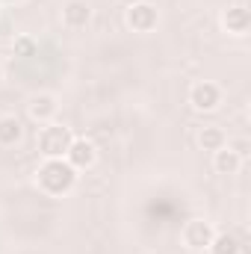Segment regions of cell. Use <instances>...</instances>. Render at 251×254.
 <instances>
[{"label":"cell","mask_w":251,"mask_h":254,"mask_svg":"<svg viewBox=\"0 0 251 254\" xmlns=\"http://www.w3.org/2000/svg\"><path fill=\"white\" fill-rule=\"evenodd\" d=\"M189 104H192V110H198V113H213V110H219V104H222V89H219V83H213V80H198V83L189 89Z\"/></svg>","instance_id":"5"},{"label":"cell","mask_w":251,"mask_h":254,"mask_svg":"<svg viewBox=\"0 0 251 254\" xmlns=\"http://www.w3.org/2000/svg\"><path fill=\"white\" fill-rule=\"evenodd\" d=\"M210 254H240L243 252V246H240V240L234 237V234H228V231H222V234H216L213 237V243H210Z\"/></svg>","instance_id":"13"},{"label":"cell","mask_w":251,"mask_h":254,"mask_svg":"<svg viewBox=\"0 0 251 254\" xmlns=\"http://www.w3.org/2000/svg\"><path fill=\"white\" fill-rule=\"evenodd\" d=\"M222 30L228 36H246L251 30V12L246 6H228L222 12Z\"/></svg>","instance_id":"8"},{"label":"cell","mask_w":251,"mask_h":254,"mask_svg":"<svg viewBox=\"0 0 251 254\" xmlns=\"http://www.w3.org/2000/svg\"><path fill=\"white\" fill-rule=\"evenodd\" d=\"M65 160L80 172V169H92L95 166V160H98V151H95V145L89 142V139H71V145H68V151H65Z\"/></svg>","instance_id":"6"},{"label":"cell","mask_w":251,"mask_h":254,"mask_svg":"<svg viewBox=\"0 0 251 254\" xmlns=\"http://www.w3.org/2000/svg\"><path fill=\"white\" fill-rule=\"evenodd\" d=\"M57 110H60V104H57V98H54V95H48V92L33 95V98H30V104H27L30 119H33V122H39V125H51V119L57 116Z\"/></svg>","instance_id":"7"},{"label":"cell","mask_w":251,"mask_h":254,"mask_svg":"<svg viewBox=\"0 0 251 254\" xmlns=\"http://www.w3.org/2000/svg\"><path fill=\"white\" fill-rule=\"evenodd\" d=\"M181 237H184V246L189 252H207L213 237H216V228L207 219H189L181 231Z\"/></svg>","instance_id":"4"},{"label":"cell","mask_w":251,"mask_h":254,"mask_svg":"<svg viewBox=\"0 0 251 254\" xmlns=\"http://www.w3.org/2000/svg\"><path fill=\"white\" fill-rule=\"evenodd\" d=\"M198 145H201L204 151H219V148L228 145V133H225L219 125L201 127V133H198Z\"/></svg>","instance_id":"11"},{"label":"cell","mask_w":251,"mask_h":254,"mask_svg":"<svg viewBox=\"0 0 251 254\" xmlns=\"http://www.w3.org/2000/svg\"><path fill=\"white\" fill-rule=\"evenodd\" d=\"M0 3H21V0H0Z\"/></svg>","instance_id":"17"},{"label":"cell","mask_w":251,"mask_h":254,"mask_svg":"<svg viewBox=\"0 0 251 254\" xmlns=\"http://www.w3.org/2000/svg\"><path fill=\"white\" fill-rule=\"evenodd\" d=\"M228 148H231L240 160H246V157H249V151H251V142L246 139V136H240V139H228Z\"/></svg>","instance_id":"15"},{"label":"cell","mask_w":251,"mask_h":254,"mask_svg":"<svg viewBox=\"0 0 251 254\" xmlns=\"http://www.w3.org/2000/svg\"><path fill=\"white\" fill-rule=\"evenodd\" d=\"M36 51H39V45H36V39H30V36H18V39L12 42V54L21 57V60L36 57Z\"/></svg>","instance_id":"14"},{"label":"cell","mask_w":251,"mask_h":254,"mask_svg":"<svg viewBox=\"0 0 251 254\" xmlns=\"http://www.w3.org/2000/svg\"><path fill=\"white\" fill-rule=\"evenodd\" d=\"M0 86H3V71H0Z\"/></svg>","instance_id":"18"},{"label":"cell","mask_w":251,"mask_h":254,"mask_svg":"<svg viewBox=\"0 0 251 254\" xmlns=\"http://www.w3.org/2000/svg\"><path fill=\"white\" fill-rule=\"evenodd\" d=\"M36 184L45 195H68V192L77 187V169L65 160V157H54V160H45L39 169H36Z\"/></svg>","instance_id":"1"},{"label":"cell","mask_w":251,"mask_h":254,"mask_svg":"<svg viewBox=\"0 0 251 254\" xmlns=\"http://www.w3.org/2000/svg\"><path fill=\"white\" fill-rule=\"evenodd\" d=\"M122 3H125V6H133V3H139V0H122Z\"/></svg>","instance_id":"16"},{"label":"cell","mask_w":251,"mask_h":254,"mask_svg":"<svg viewBox=\"0 0 251 254\" xmlns=\"http://www.w3.org/2000/svg\"><path fill=\"white\" fill-rule=\"evenodd\" d=\"M243 163H246V160H240L228 145L219 148V151H213V169H216L219 175H237V172L243 169Z\"/></svg>","instance_id":"10"},{"label":"cell","mask_w":251,"mask_h":254,"mask_svg":"<svg viewBox=\"0 0 251 254\" xmlns=\"http://www.w3.org/2000/svg\"><path fill=\"white\" fill-rule=\"evenodd\" d=\"M125 24L133 33H151V30L160 24V12H157L154 3L139 0V3H133V6L125 9Z\"/></svg>","instance_id":"3"},{"label":"cell","mask_w":251,"mask_h":254,"mask_svg":"<svg viewBox=\"0 0 251 254\" xmlns=\"http://www.w3.org/2000/svg\"><path fill=\"white\" fill-rule=\"evenodd\" d=\"M74 133L65 125H45L39 133V151L45 154V160H54V157H65L68 145H71Z\"/></svg>","instance_id":"2"},{"label":"cell","mask_w":251,"mask_h":254,"mask_svg":"<svg viewBox=\"0 0 251 254\" xmlns=\"http://www.w3.org/2000/svg\"><path fill=\"white\" fill-rule=\"evenodd\" d=\"M92 21V6L86 0H65L63 6V24L68 30H83Z\"/></svg>","instance_id":"9"},{"label":"cell","mask_w":251,"mask_h":254,"mask_svg":"<svg viewBox=\"0 0 251 254\" xmlns=\"http://www.w3.org/2000/svg\"><path fill=\"white\" fill-rule=\"evenodd\" d=\"M21 136H24V127H21V122L15 116H0V145L3 148L21 142Z\"/></svg>","instance_id":"12"}]
</instances>
